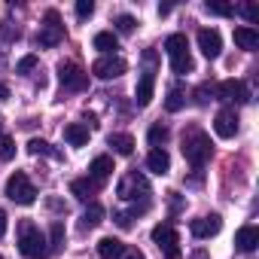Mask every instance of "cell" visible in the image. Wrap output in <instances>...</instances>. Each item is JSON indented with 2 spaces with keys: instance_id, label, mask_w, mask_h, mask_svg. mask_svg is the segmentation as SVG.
Returning a JSON list of instances; mask_svg holds the SVG:
<instances>
[{
  "instance_id": "1",
  "label": "cell",
  "mask_w": 259,
  "mask_h": 259,
  "mask_svg": "<svg viewBox=\"0 0 259 259\" xmlns=\"http://www.w3.org/2000/svg\"><path fill=\"white\" fill-rule=\"evenodd\" d=\"M210 138L201 132V128H189V132H183V156H186V162L198 171V168H204V162L210 159Z\"/></svg>"
},
{
  "instance_id": "2",
  "label": "cell",
  "mask_w": 259,
  "mask_h": 259,
  "mask_svg": "<svg viewBox=\"0 0 259 259\" xmlns=\"http://www.w3.org/2000/svg\"><path fill=\"white\" fill-rule=\"evenodd\" d=\"M19 250H22V256H28V259H43V256L49 253L46 235H43L40 226H34L31 220H22V223H19Z\"/></svg>"
},
{
  "instance_id": "3",
  "label": "cell",
  "mask_w": 259,
  "mask_h": 259,
  "mask_svg": "<svg viewBox=\"0 0 259 259\" xmlns=\"http://www.w3.org/2000/svg\"><path fill=\"white\" fill-rule=\"evenodd\" d=\"M165 52H168L171 70H174L177 76L192 73L195 61H192V55H189V40H186V34H171V37L165 40Z\"/></svg>"
},
{
  "instance_id": "4",
  "label": "cell",
  "mask_w": 259,
  "mask_h": 259,
  "mask_svg": "<svg viewBox=\"0 0 259 259\" xmlns=\"http://www.w3.org/2000/svg\"><path fill=\"white\" fill-rule=\"evenodd\" d=\"M7 198H13L16 204H34L37 201V189H34V183H31V177L25 171L10 174V180H7Z\"/></svg>"
},
{
  "instance_id": "5",
  "label": "cell",
  "mask_w": 259,
  "mask_h": 259,
  "mask_svg": "<svg viewBox=\"0 0 259 259\" xmlns=\"http://www.w3.org/2000/svg\"><path fill=\"white\" fill-rule=\"evenodd\" d=\"M116 195H119V198H125V201H138V198H144V201H147V195H150V180H147L144 174L132 171V174H125V177L119 180Z\"/></svg>"
},
{
  "instance_id": "6",
  "label": "cell",
  "mask_w": 259,
  "mask_h": 259,
  "mask_svg": "<svg viewBox=\"0 0 259 259\" xmlns=\"http://www.w3.org/2000/svg\"><path fill=\"white\" fill-rule=\"evenodd\" d=\"M58 79H61V89H67V92H85L89 89V73L73 61L58 64Z\"/></svg>"
},
{
  "instance_id": "7",
  "label": "cell",
  "mask_w": 259,
  "mask_h": 259,
  "mask_svg": "<svg viewBox=\"0 0 259 259\" xmlns=\"http://www.w3.org/2000/svg\"><path fill=\"white\" fill-rule=\"evenodd\" d=\"M153 241H156V247L168 256V259H180V238H177V232H174V226L171 223H159L156 229H153Z\"/></svg>"
},
{
  "instance_id": "8",
  "label": "cell",
  "mask_w": 259,
  "mask_h": 259,
  "mask_svg": "<svg viewBox=\"0 0 259 259\" xmlns=\"http://www.w3.org/2000/svg\"><path fill=\"white\" fill-rule=\"evenodd\" d=\"M61 40H64L61 16H58L55 10H49V13H46V22H43V31L37 34V43H40V46H46V49H52V46H58Z\"/></svg>"
},
{
  "instance_id": "9",
  "label": "cell",
  "mask_w": 259,
  "mask_h": 259,
  "mask_svg": "<svg viewBox=\"0 0 259 259\" xmlns=\"http://www.w3.org/2000/svg\"><path fill=\"white\" fill-rule=\"evenodd\" d=\"M125 61L119 58V55H101L95 64H92V73L98 76V79H116V76H122L125 73Z\"/></svg>"
},
{
  "instance_id": "10",
  "label": "cell",
  "mask_w": 259,
  "mask_h": 259,
  "mask_svg": "<svg viewBox=\"0 0 259 259\" xmlns=\"http://www.w3.org/2000/svg\"><path fill=\"white\" fill-rule=\"evenodd\" d=\"M220 229H223L220 213H207V217H198V220H192V223H189V232H192L198 241H207V238L220 235Z\"/></svg>"
},
{
  "instance_id": "11",
  "label": "cell",
  "mask_w": 259,
  "mask_h": 259,
  "mask_svg": "<svg viewBox=\"0 0 259 259\" xmlns=\"http://www.w3.org/2000/svg\"><path fill=\"white\" fill-rule=\"evenodd\" d=\"M217 95L220 101H232V104H247L250 101V89L241 82V79H226L217 85Z\"/></svg>"
},
{
  "instance_id": "12",
  "label": "cell",
  "mask_w": 259,
  "mask_h": 259,
  "mask_svg": "<svg viewBox=\"0 0 259 259\" xmlns=\"http://www.w3.org/2000/svg\"><path fill=\"white\" fill-rule=\"evenodd\" d=\"M213 132H217L223 141L235 138V135H238V113H235V110H220L217 119H213Z\"/></svg>"
},
{
  "instance_id": "13",
  "label": "cell",
  "mask_w": 259,
  "mask_h": 259,
  "mask_svg": "<svg viewBox=\"0 0 259 259\" xmlns=\"http://www.w3.org/2000/svg\"><path fill=\"white\" fill-rule=\"evenodd\" d=\"M198 49H201L207 58H220V52H223V37H220V31L201 28V31H198Z\"/></svg>"
},
{
  "instance_id": "14",
  "label": "cell",
  "mask_w": 259,
  "mask_h": 259,
  "mask_svg": "<svg viewBox=\"0 0 259 259\" xmlns=\"http://www.w3.org/2000/svg\"><path fill=\"white\" fill-rule=\"evenodd\" d=\"M235 247H238L241 253H253V250L259 247V229H256V226H241L238 235H235Z\"/></svg>"
},
{
  "instance_id": "15",
  "label": "cell",
  "mask_w": 259,
  "mask_h": 259,
  "mask_svg": "<svg viewBox=\"0 0 259 259\" xmlns=\"http://www.w3.org/2000/svg\"><path fill=\"white\" fill-rule=\"evenodd\" d=\"M153 89H156V73H153V70H144L141 79H138V92H135V95H138V98H135L138 107H147V104L153 101Z\"/></svg>"
},
{
  "instance_id": "16",
  "label": "cell",
  "mask_w": 259,
  "mask_h": 259,
  "mask_svg": "<svg viewBox=\"0 0 259 259\" xmlns=\"http://www.w3.org/2000/svg\"><path fill=\"white\" fill-rule=\"evenodd\" d=\"M235 46L244 52H256L259 49V31L256 28H235Z\"/></svg>"
},
{
  "instance_id": "17",
  "label": "cell",
  "mask_w": 259,
  "mask_h": 259,
  "mask_svg": "<svg viewBox=\"0 0 259 259\" xmlns=\"http://www.w3.org/2000/svg\"><path fill=\"white\" fill-rule=\"evenodd\" d=\"M110 174H113V159H110V156H98V159H92V165H89V177H92L95 183H104Z\"/></svg>"
},
{
  "instance_id": "18",
  "label": "cell",
  "mask_w": 259,
  "mask_h": 259,
  "mask_svg": "<svg viewBox=\"0 0 259 259\" xmlns=\"http://www.w3.org/2000/svg\"><path fill=\"white\" fill-rule=\"evenodd\" d=\"M64 141H67L70 147H85V144H89V125L70 122V125L64 128Z\"/></svg>"
},
{
  "instance_id": "19",
  "label": "cell",
  "mask_w": 259,
  "mask_h": 259,
  "mask_svg": "<svg viewBox=\"0 0 259 259\" xmlns=\"http://www.w3.org/2000/svg\"><path fill=\"white\" fill-rule=\"evenodd\" d=\"M98 186H101V183H95L92 177H76V180L70 183V192H73L79 201H89V198L98 192Z\"/></svg>"
},
{
  "instance_id": "20",
  "label": "cell",
  "mask_w": 259,
  "mask_h": 259,
  "mask_svg": "<svg viewBox=\"0 0 259 259\" xmlns=\"http://www.w3.org/2000/svg\"><path fill=\"white\" fill-rule=\"evenodd\" d=\"M125 253V244L119 238H101L98 241V256L101 259H119Z\"/></svg>"
},
{
  "instance_id": "21",
  "label": "cell",
  "mask_w": 259,
  "mask_h": 259,
  "mask_svg": "<svg viewBox=\"0 0 259 259\" xmlns=\"http://www.w3.org/2000/svg\"><path fill=\"white\" fill-rule=\"evenodd\" d=\"M147 168H150L153 174H168V168H171V156H168L165 150H150V156H147Z\"/></svg>"
},
{
  "instance_id": "22",
  "label": "cell",
  "mask_w": 259,
  "mask_h": 259,
  "mask_svg": "<svg viewBox=\"0 0 259 259\" xmlns=\"http://www.w3.org/2000/svg\"><path fill=\"white\" fill-rule=\"evenodd\" d=\"M92 46H95L98 52H104V55H113V52L119 49V40H116V34H113V31H101V34H95Z\"/></svg>"
},
{
  "instance_id": "23",
  "label": "cell",
  "mask_w": 259,
  "mask_h": 259,
  "mask_svg": "<svg viewBox=\"0 0 259 259\" xmlns=\"http://www.w3.org/2000/svg\"><path fill=\"white\" fill-rule=\"evenodd\" d=\"M107 144H110L119 156H132V153H135V138H132V135H110Z\"/></svg>"
},
{
  "instance_id": "24",
  "label": "cell",
  "mask_w": 259,
  "mask_h": 259,
  "mask_svg": "<svg viewBox=\"0 0 259 259\" xmlns=\"http://www.w3.org/2000/svg\"><path fill=\"white\" fill-rule=\"evenodd\" d=\"M101 223H104V207L92 201V204L82 210V229H95V226H101Z\"/></svg>"
},
{
  "instance_id": "25",
  "label": "cell",
  "mask_w": 259,
  "mask_h": 259,
  "mask_svg": "<svg viewBox=\"0 0 259 259\" xmlns=\"http://www.w3.org/2000/svg\"><path fill=\"white\" fill-rule=\"evenodd\" d=\"M61 247H64V226L55 220L52 229H49V253H58Z\"/></svg>"
},
{
  "instance_id": "26",
  "label": "cell",
  "mask_w": 259,
  "mask_h": 259,
  "mask_svg": "<svg viewBox=\"0 0 259 259\" xmlns=\"http://www.w3.org/2000/svg\"><path fill=\"white\" fill-rule=\"evenodd\" d=\"M28 153H31V156H52V159H58V153H55L46 141H40V138H31V141H28Z\"/></svg>"
},
{
  "instance_id": "27",
  "label": "cell",
  "mask_w": 259,
  "mask_h": 259,
  "mask_svg": "<svg viewBox=\"0 0 259 259\" xmlns=\"http://www.w3.org/2000/svg\"><path fill=\"white\" fill-rule=\"evenodd\" d=\"M10 159H16V141L0 132V162H10Z\"/></svg>"
},
{
  "instance_id": "28",
  "label": "cell",
  "mask_w": 259,
  "mask_h": 259,
  "mask_svg": "<svg viewBox=\"0 0 259 259\" xmlns=\"http://www.w3.org/2000/svg\"><path fill=\"white\" fill-rule=\"evenodd\" d=\"M147 138H150V144H153V150H162V144L168 141V128H165V125H153Z\"/></svg>"
},
{
  "instance_id": "29",
  "label": "cell",
  "mask_w": 259,
  "mask_h": 259,
  "mask_svg": "<svg viewBox=\"0 0 259 259\" xmlns=\"http://www.w3.org/2000/svg\"><path fill=\"white\" fill-rule=\"evenodd\" d=\"M183 104H186L183 92H180V89H171V92H168V98H165V107H168V113H177Z\"/></svg>"
},
{
  "instance_id": "30",
  "label": "cell",
  "mask_w": 259,
  "mask_h": 259,
  "mask_svg": "<svg viewBox=\"0 0 259 259\" xmlns=\"http://www.w3.org/2000/svg\"><path fill=\"white\" fill-rule=\"evenodd\" d=\"M204 10H207L210 16H223V19H229V16L235 13L229 4H220V0H207V4H204Z\"/></svg>"
},
{
  "instance_id": "31",
  "label": "cell",
  "mask_w": 259,
  "mask_h": 259,
  "mask_svg": "<svg viewBox=\"0 0 259 259\" xmlns=\"http://www.w3.org/2000/svg\"><path fill=\"white\" fill-rule=\"evenodd\" d=\"M37 64H40L37 55H25V58L16 64V73H31V70H37Z\"/></svg>"
},
{
  "instance_id": "32",
  "label": "cell",
  "mask_w": 259,
  "mask_h": 259,
  "mask_svg": "<svg viewBox=\"0 0 259 259\" xmlns=\"http://www.w3.org/2000/svg\"><path fill=\"white\" fill-rule=\"evenodd\" d=\"M135 25H138V22H135L132 16H119V19H116V28H119L122 34H132V31H135Z\"/></svg>"
},
{
  "instance_id": "33",
  "label": "cell",
  "mask_w": 259,
  "mask_h": 259,
  "mask_svg": "<svg viewBox=\"0 0 259 259\" xmlns=\"http://www.w3.org/2000/svg\"><path fill=\"white\" fill-rule=\"evenodd\" d=\"M95 13V4H92V0H79V4H76V19H89Z\"/></svg>"
},
{
  "instance_id": "34",
  "label": "cell",
  "mask_w": 259,
  "mask_h": 259,
  "mask_svg": "<svg viewBox=\"0 0 259 259\" xmlns=\"http://www.w3.org/2000/svg\"><path fill=\"white\" fill-rule=\"evenodd\" d=\"M241 13H244V19H247L250 25H256V22H259V10H256L253 4H244V7H241Z\"/></svg>"
},
{
  "instance_id": "35",
  "label": "cell",
  "mask_w": 259,
  "mask_h": 259,
  "mask_svg": "<svg viewBox=\"0 0 259 259\" xmlns=\"http://www.w3.org/2000/svg\"><path fill=\"white\" fill-rule=\"evenodd\" d=\"M210 95H213V85H198V89H195V101H198V104H207Z\"/></svg>"
},
{
  "instance_id": "36",
  "label": "cell",
  "mask_w": 259,
  "mask_h": 259,
  "mask_svg": "<svg viewBox=\"0 0 259 259\" xmlns=\"http://www.w3.org/2000/svg\"><path fill=\"white\" fill-rule=\"evenodd\" d=\"M119 259H147V256H144L141 250H125V253H122Z\"/></svg>"
},
{
  "instance_id": "37",
  "label": "cell",
  "mask_w": 259,
  "mask_h": 259,
  "mask_svg": "<svg viewBox=\"0 0 259 259\" xmlns=\"http://www.w3.org/2000/svg\"><path fill=\"white\" fill-rule=\"evenodd\" d=\"M4 235H7V210L0 207V238H4Z\"/></svg>"
},
{
  "instance_id": "38",
  "label": "cell",
  "mask_w": 259,
  "mask_h": 259,
  "mask_svg": "<svg viewBox=\"0 0 259 259\" xmlns=\"http://www.w3.org/2000/svg\"><path fill=\"white\" fill-rule=\"evenodd\" d=\"M10 98V85L7 82H0V101H7Z\"/></svg>"
},
{
  "instance_id": "39",
  "label": "cell",
  "mask_w": 259,
  "mask_h": 259,
  "mask_svg": "<svg viewBox=\"0 0 259 259\" xmlns=\"http://www.w3.org/2000/svg\"><path fill=\"white\" fill-rule=\"evenodd\" d=\"M189 259H210V256H207V250H195V253H192Z\"/></svg>"
},
{
  "instance_id": "40",
  "label": "cell",
  "mask_w": 259,
  "mask_h": 259,
  "mask_svg": "<svg viewBox=\"0 0 259 259\" xmlns=\"http://www.w3.org/2000/svg\"><path fill=\"white\" fill-rule=\"evenodd\" d=\"M0 122H4V116H0Z\"/></svg>"
},
{
  "instance_id": "41",
  "label": "cell",
  "mask_w": 259,
  "mask_h": 259,
  "mask_svg": "<svg viewBox=\"0 0 259 259\" xmlns=\"http://www.w3.org/2000/svg\"><path fill=\"white\" fill-rule=\"evenodd\" d=\"M0 259H4V256H0Z\"/></svg>"
}]
</instances>
